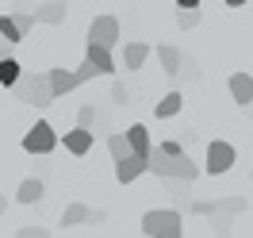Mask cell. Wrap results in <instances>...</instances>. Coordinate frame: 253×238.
Here are the masks:
<instances>
[{
    "label": "cell",
    "mask_w": 253,
    "mask_h": 238,
    "mask_svg": "<svg viewBox=\"0 0 253 238\" xmlns=\"http://www.w3.org/2000/svg\"><path fill=\"white\" fill-rule=\"evenodd\" d=\"M150 173H158L161 181H184V185H192L196 177H200V165L184 154V158H169L165 150H154V158H150Z\"/></svg>",
    "instance_id": "obj_1"
},
{
    "label": "cell",
    "mask_w": 253,
    "mask_h": 238,
    "mask_svg": "<svg viewBox=\"0 0 253 238\" xmlns=\"http://www.w3.org/2000/svg\"><path fill=\"white\" fill-rule=\"evenodd\" d=\"M92 131H81V127H73V131H65V150L73 154V158H84L88 150H92Z\"/></svg>",
    "instance_id": "obj_8"
},
{
    "label": "cell",
    "mask_w": 253,
    "mask_h": 238,
    "mask_svg": "<svg viewBox=\"0 0 253 238\" xmlns=\"http://www.w3.org/2000/svg\"><path fill=\"white\" fill-rule=\"evenodd\" d=\"M16 96L23 104H35V108H50V104L58 100L54 89H50V73H35V69L23 73V81L16 85Z\"/></svg>",
    "instance_id": "obj_3"
},
{
    "label": "cell",
    "mask_w": 253,
    "mask_h": 238,
    "mask_svg": "<svg viewBox=\"0 0 253 238\" xmlns=\"http://www.w3.org/2000/svg\"><path fill=\"white\" fill-rule=\"evenodd\" d=\"M161 150H165L169 158H184V150H180V143H161Z\"/></svg>",
    "instance_id": "obj_26"
},
{
    "label": "cell",
    "mask_w": 253,
    "mask_h": 238,
    "mask_svg": "<svg viewBox=\"0 0 253 238\" xmlns=\"http://www.w3.org/2000/svg\"><path fill=\"white\" fill-rule=\"evenodd\" d=\"M142 235L146 238H184V223L176 207H154L142 215Z\"/></svg>",
    "instance_id": "obj_2"
},
{
    "label": "cell",
    "mask_w": 253,
    "mask_h": 238,
    "mask_svg": "<svg viewBox=\"0 0 253 238\" xmlns=\"http://www.w3.org/2000/svg\"><path fill=\"white\" fill-rule=\"evenodd\" d=\"M0 39H4L8 47H16V43H23V31L16 27V19H12V16H0Z\"/></svg>",
    "instance_id": "obj_21"
},
{
    "label": "cell",
    "mask_w": 253,
    "mask_h": 238,
    "mask_svg": "<svg viewBox=\"0 0 253 238\" xmlns=\"http://www.w3.org/2000/svg\"><path fill=\"white\" fill-rule=\"evenodd\" d=\"M226 85H230L234 104H242V108H250V104H253V77H250V73H234Z\"/></svg>",
    "instance_id": "obj_9"
},
{
    "label": "cell",
    "mask_w": 253,
    "mask_h": 238,
    "mask_svg": "<svg viewBox=\"0 0 253 238\" xmlns=\"http://www.w3.org/2000/svg\"><path fill=\"white\" fill-rule=\"evenodd\" d=\"M142 173H150V161H142V158H126V161L115 165V181L119 185H130V181H138Z\"/></svg>",
    "instance_id": "obj_10"
},
{
    "label": "cell",
    "mask_w": 253,
    "mask_h": 238,
    "mask_svg": "<svg viewBox=\"0 0 253 238\" xmlns=\"http://www.w3.org/2000/svg\"><path fill=\"white\" fill-rule=\"evenodd\" d=\"M180 104H184V96H180V93H169V96H161L158 104H154V115H158V119H173L176 111H180Z\"/></svg>",
    "instance_id": "obj_16"
},
{
    "label": "cell",
    "mask_w": 253,
    "mask_h": 238,
    "mask_svg": "<svg viewBox=\"0 0 253 238\" xmlns=\"http://www.w3.org/2000/svg\"><path fill=\"white\" fill-rule=\"evenodd\" d=\"M8 16L16 19V27H19L23 35H27V31L35 27V23H39V19H35V12H8Z\"/></svg>",
    "instance_id": "obj_23"
},
{
    "label": "cell",
    "mask_w": 253,
    "mask_h": 238,
    "mask_svg": "<svg viewBox=\"0 0 253 238\" xmlns=\"http://www.w3.org/2000/svg\"><path fill=\"white\" fill-rule=\"evenodd\" d=\"M84 62L88 65H96V73H115V54L111 50H104V47H84Z\"/></svg>",
    "instance_id": "obj_11"
},
{
    "label": "cell",
    "mask_w": 253,
    "mask_h": 238,
    "mask_svg": "<svg viewBox=\"0 0 253 238\" xmlns=\"http://www.w3.org/2000/svg\"><path fill=\"white\" fill-rule=\"evenodd\" d=\"M108 150H111V158H115V165H119V161H126V158H134L126 131H115V135H108Z\"/></svg>",
    "instance_id": "obj_13"
},
{
    "label": "cell",
    "mask_w": 253,
    "mask_h": 238,
    "mask_svg": "<svg viewBox=\"0 0 253 238\" xmlns=\"http://www.w3.org/2000/svg\"><path fill=\"white\" fill-rule=\"evenodd\" d=\"M88 43L92 47H104V50H115L119 43V19L115 16H96L88 23Z\"/></svg>",
    "instance_id": "obj_6"
},
{
    "label": "cell",
    "mask_w": 253,
    "mask_h": 238,
    "mask_svg": "<svg viewBox=\"0 0 253 238\" xmlns=\"http://www.w3.org/2000/svg\"><path fill=\"white\" fill-rule=\"evenodd\" d=\"M158 58H161V69L173 77V73H180V50L176 47H158Z\"/></svg>",
    "instance_id": "obj_20"
},
{
    "label": "cell",
    "mask_w": 253,
    "mask_h": 238,
    "mask_svg": "<svg viewBox=\"0 0 253 238\" xmlns=\"http://www.w3.org/2000/svg\"><path fill=\"white\" fill-rule=\"evenodd\" d=\"M96 119H100V115H96L92 104H84V108L77 111V127H81V131H92V127H96ZM92 135H96V131H92Z\"/></svg>",
    "instance_id": "obj_22"
},
{
    "label": "cell",
    "mask_w": 253,
    "mask_h": 238,
    "mask_svg": "<svg viewBox=\"0 0 253 238\" xmlns=\"http://www.w3.org/2000/svg\"><path fill=\"white\" fill-rule=\"evenodd\" d=\"M35 19L39 23H62L65 19V4H39V8H31Z\"/></svg>",
    "instance_id": "obj_19"
},
{
    "label": "cell",
    "mask_w": 253,
    "mask_h": 238,
    "mask_svg": "<svg viewBox=\"0 0 253 238\" xmlns=\"http://www.w3.org/2000/svg\"><path fill=\"white\" fill-rule=\"evenodd\" d=\"M4 211H8V200H4V196H0V215H4Z\"/></svg>",
    "instance_id": "obj_28"
},
{
    "label": "cell",
    "mask_w": 253,
    "mask_h": 238,
    "mask_svg": "<svg viewBox=\"0 0 253 238\" xmlns=\"http://www.w3.org/2000/svg\"><path fill=\"white\" fill-rule=\"evenodd\" d=\"M62 223L65 227H81V223H92V207H84V204H69L62 211Z\"/></svg>",
    "instance_id": "obj_17"
},
{
    "label": "cell",
    "mask_w": 253,
    "mask_h": 238,
    "mask_svg": "<svg viewBox=\"0 0 253 238\" xmlns=\"http://www.w3.org/2000/svg\"><path fill=\"white\" fill-rule=\"evenodd\" d=\"M234 146L230 143H222V139H215V143L207 146V161H204V173H211V177H219V173H230L234 169Z\"/></svg>",
    "instance_id": "obj_5"
},
{
    "label": "cell",
    "mask_w": 253,
    "mask_h": 238,
    "mask_svg": "<svg viewBox=\"0 0 253 238\" xmlns=\"http://www.w3.org/2000/svg\"><path fill=\"white\" fill-rule=\"evenodd\" d=\"M126 139H130V150H134V158H142V161L154 158V143H150V131H146L142 123H130V127H126Z\"/></svg>",
    "instance_id": "obj_7"
},
{
    "label": "cell",
    "mask_w": 253,
    "mask_h": 238,
    "mask_svg": "<svg viewBox=\"0 0 253 238\" xmlns=\"http://www.w3.org/2000/svg\"><path fill=\"white\" fill-rule=\"evenodd\" d=\"M200 8H204L200 0H176V23H180V27H196L200 16H204Z\"/></svg>",
    "instance_id": "obj_12"
},
{
    "label": "cell",
    "mask_w": 253,
    "mask_h": 238,
    "mask_svg": "<svg viewBox=\"0 0 253 238\" xmlns=\"http://www.w3.org/2000/svg\"><path fill=\"white\" fill-rule=\"evenodd\" d=\"M19 81H23V69H19V62H16V58L0 62V85H4V89H16Z\"/></svg>",
    "instance_id": "obj_18"
},
{
    "label": "cell",
    "mask_w": 253,
    "mask_h": 238,
    "mask_svg": "<svg viewBox=\"0 0 253 238\" xmlns=\"http://www.w3.org/2000/svg\"><path fill=\"white\" fill-rule=\"evenodd\" d=\"M111 100H115V104H126V100H130V96H126V85H123V81H115V85H111Z\"/></svg>",
    "instance_id": "obj_25"
},
{
    "label": "cell",
    "mask_w": 253,
    "mask_h": 238,
    "mask_svg": "<svg viewBox=\"0 0 253 238\" xmlns=\"http://www.w3.org/2000/svg\"><path fill=\"white\" fill-rule=\"evenodd\" d=\"M16 238H50V231H42V227H23V231H16Z\"/></svg>",
    "instance_id": "obj_24"
},
{
    "label": "cell",
    "mask_w": 253,
    "mask_h": 238,
    "mask_svg": "<svg viewBox=\"0 0 253 238\" xmlns=\"http://www.w3.org/2000/svg\"><path fill=\"white\" fill-rule=\"evenodd\" d=\"M54 146H58V131L50 127L46 119H39V123H35V127L23 135V150H27V154H39V158H46Z\"/></svg>",
    "instance_id": "obj_4"
},
{
    "label": "cell",
    "mask_w": 253,
    "mask_h": 238,
    "mask_svg": "<svg viewBox=\"0 0 253 238\" xmlns=\"http://www.w3.org/2000/svg\"><path fill=\"white\" fill-rule=\"evenodd\" d=\"M146 58H150V47H146V43H126L123 47V65L126 69H142Z\"/></svg>",
    "instance_id": "obj_14"
},
{
    "label": "cell",
    "mask_w": 253,
    "mask_h": 238,
    "mask_svg": "<svg viewBox=\"0 0 253 238\" xmlns=\"http://www.w3.org/2000/svg\"><path fill=\"white\" fill-rule=\"evenodd\" d=\"M12 54H8V43H0V62H8Z\"/></svg>",
    "instance_id": "obj_27"
},
{
    "label": "cell",
    "mask_w": 253,
    "mask_h": 238,
    "mask_svg": "<svg viewBox=\"0 0 253 238\" xmlns=\"http://www.w3.org/2000/svg\"><path fill=\"white\" fill-rule=\"evenodd\" d=\"M16 200H19V204H39V200H42V181H39V177H27V181H19Z\"/></svg>",
    "instance_id": "obj_15"
}]
</instances>
